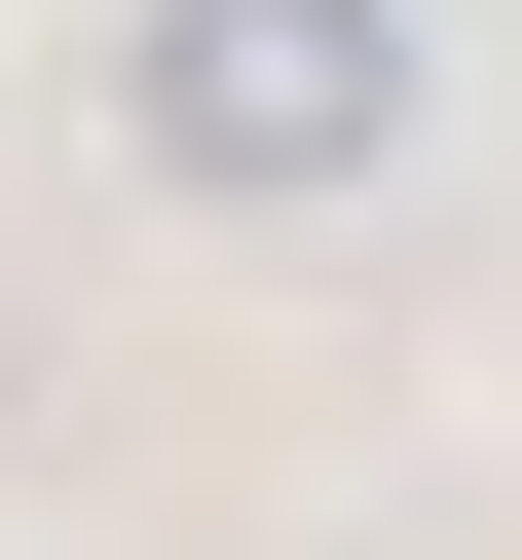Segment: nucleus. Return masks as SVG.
<instances>
[{"label":"nucleus","instance_id":"nucleus-1","mask_svg":"<svg viewBox=\"0 0 522 560\" xmlns=\"http://www.w3.org/2000/svg\"><path fill=\"white\" fill-rule=\"evenodd\" d=\"M411 113H448L411 0H112V150L187 224H336V187H411Z\"/></svg>","mask_w":522,"mask_h":560}]
</instances>
